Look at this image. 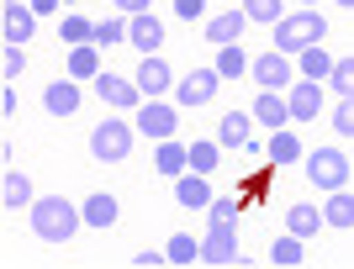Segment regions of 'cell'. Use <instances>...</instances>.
<instances>
[{"instance_id": "cell-20", "label": "cell", "mask_w": 354, "mask_h": 269, "mask_svg": "<svg viewBox=\"0 0 354 269\" xmlns=\"http://www.w3.org/2000/svg\"><path fill=\"white\" fill-rule=\"evenodd\" d=\"M43 106L53 117H74V111H80V85H74V79H53V85L43 90Z\"/></svg>"}, {"instance_id": "cell-28", "label": "cell", "mask_w": 354, "mask_h": 269, "mask_svg": "<svg viewBox=\"0 0 354 269\" xmlns=\"http://www.w3.org/2000/svg\"><path fill=\"white\" fill-rule=\"evenodd\" d=\"M217 159H222V143H217V137L191 143V169H196V175H212V169H217Z\"/></svg>"}, {"instance_id": "cell-14", "label": "cell", "mask_w": 354, "mask_h": 269, "mask_svg": "<svg viewBox=\"0 0 354 269\" xmlns=\"http://www.w3.org/2000/svg\"><path fill=\"white\" fill-rule=\"evenodd\" d=\"M291 121H317V111H323V85L317 79H301V85H291Z\"/></svg>"}, {"instance_id": "cell-6", "label": "cell", "mask_w": 354, "mask_h": 269, "mask_svg": "<svg viewBox=\"0 0 354 269\" xmlns=\"http://www.w3.org/2000/svg\"><path fill=\"white\" fill-rule=\"evenodd\" d=\"M143 137H153V143H169L180 127V106H164V101H143L138 106V121H133Z\"/></svg>"}, {"instance_id": "cell-5", "label": "cell", "mask_w": 354, "mask_h": 269, "mask_svg": "<svg viewBox=\"0 0 354 269\" xmlns=\"http://www.w3.org/2000/svg\"><path fill=\"white\" fill-rule=\"evenodd\" d=\"M222 74H217V63L212 69H191V74L175 85V106H185V111H201V106H212V95H217Z\"/></svg>"}, {"instance_id": "cell-26", "label": "cell", "mask_w": 354, "mask_h": 269, "mask_svg": "<svg viewBox=\"0 0 354 269\" xmlns=\"http://www.w3.org/2000/svg\"><path fill=\"white\" fill-rule=\"evenodd\" d=\"M301 259H307V254H301V238H296V232H286V238H275V243H270V264L296 269Z\"/></svg>"}, {"instance_id": "cell-43", "label": "cell", "mask_w": 354, "mask_h": 269, "mask_svg": "<svg viewBox=\"0 0 354 269\" xmlns=\"http://www.w3.org/2000/svg\"><path fill=\"white\" fill-rule=\"evenodd\" d=\"M339 6H354V0H339Z\"/></svg>"}, {"instance_id": "cell-30", "label": "cell", "mask_w": 354, "mask_h": 269, "mask_svg": "<svg viewBox=\"0 0 354 269\" xmlns=\"http://www.w3.org/2000/svg\"><path fill=\"white\" fill-rule=\"evenodd\" d=\"M217 74H222V79H238V74H249V59H243V48H238V43L217 48Z\"/></svg>"}, {"instance_id": "cell-27", "label": "cell", "mask_w": 354, "mask_h": 269, "mask_svg": "<svg viewBox=\"0 0 354 269\" xmlns=\"http://www.w3.org/2000/svg\"><path fill=\"white\" fill-rule=\"evenodd\" d=\"M328 74H333L328 48H307V53H301V79H317V85H328Z\"/></svg>"}, {"instance_id": "cell-15", "label": "cell", "mask_w": 354, "mask_h": 269, "mask_svg": "<svg viewBox=\"0 0 354 269\" xmlns=\"http://www.w3.org/2000/svg\"><path fill=\"white\" fill-rule=\"evenodd\" d=\"M254 121L259 127H286L291 121V101H286L281 90H259L254 95Z\"/></svg>"}, {"instance_id": "cell-29", "label": "cell", "mask_w": 354, "mask_h": 269, "mask_svg": "<svg viewBox=\"0 0 354 269\" xmlns=\"http://www.w3.org/2000/svg\"><path fill=\"white\" fill-rule=\"evenodd\" d=\"M164 254H169V264H196V259H201V243H196L191 232H175V238L164 243Z\"/></svg>"}, {"instance_id": "cell-1", "label": "cell", "mask_w": 354, "mask_h": 269, "mask_svg": "<svg viewBox=\"0 0 354 269\" xmlns=\"http://www.w3.org/2000/svg\"><path fill=\"white\" fill-rule=\"evenodd\" d=\"M27 217H32V232L43 243H69L80 232V222H85V206H74L64 195H37Z\"/></svg>"}, {"instance_id": "cell-25", "label": "cell", "mask_w": 354, "mask_h": 269, "mask_svg": "<svg viewBox=\"0 0 354 269\" xmlns=\"http://www.w3.org/2000/svg\"><path fill=\"white\" fill-rule=\"evenodd\" d=\"M85 222H90V227H111V222H117V195L95 190V195L85 201Z\"/></svg>"}, {"instance_id": "cell-38", "label": "cell", "mask_w": 354, "mask_h": 269, "mask_svg": "<svg viewBox=\"0 0 354 269\" xmlns=\"http://www.w3.org/2000/svg\"><path fill=\"white\" fill-rule=\"evenodd\" d=\"M175 11H180V16H185V21H196V16L207 11V0H175Z\"/></svg>"}, {"instance_id": "cell-8", "label": "cell", "mask_w": 354, "mask_h": 269, "mask_svg": "<svg viewBox=\"0 0 354 269\" xmlns=\"http://www.w3.org/2000/svg\"><path fill=\"white\" fill-rule=\"evenodd\" d=\"M95 95L106 106H117V111H138L148 101L143 90H138V79H122V74H95Z\"/></svg>"}, {"instance_id": "cell-23", "label": "cell", "mask_w": 354, "mask_h": 269, "mask_svg": "<svg viewBox=\"0 0 354 269\" xmlns=\"http://www.w3.org/2000/svg\"><path fill=\"white\" fill-rule=\"evenodd\" d=\"M101 74V53H95V43H80L69 53V79H95Z\"/></svg>"}, {"instance_id": "cell-44", "label": "cell", "mask_w": 354, "mask_h": 269, "mask_svg": "<svg viewBox=\"0 0 354 269\" xmlns=\"http://www.w3.org/2000/svg\"><path fill=\"white\" fill-rule=\"evenodd\" d=\"M69 6H74V0H69Z\"/></svg>"}, {"instance_id": "cell-4", "label": "cell", "mask_w": 354, "mask_h": 269, "mask_svg": "<svg viewBox=\"0 0 354 269\" xmlns=\"http://www.w3.org/2000/svg\"><path fill=\"white\" fill-rule=\"evenodd\" d=\"M301 164H307V179L317 190H344V185H349V159H344V148H312Z\"/></svg>"}, {"instance_id": "cell-24", "label": "cell", "mask_w": 354, "mask_h": 269, "mask_svg": "<svg viewBox=\"0 0 354 269\" xmlns=\"http://www.w3.org/2000/svg\"><path fill=\"white\" fill-rule=\"evenodd\" d=\"M323 217H328V227H354V195L349 190H328Z\"/></svg>"}, {"instance_id": "cell-21", "label": "cell", "mask_w": 354, "mask_h": 269, "mask_svg": "<svg viewBox=\"0 0 354 269\" xmlns=\"http://www.w3.org/2000/svg\"><path fill=\"white\" fill-rule=\"evenodd\" d=\"M153 169H159V175H169V179H180L185 169H191V148H185V143H175V137H169V143H159Z\"/></svg>"}, {"instance_id": "cell-22", "label": "cell", "mask_w": 354, "mask_h": 269, "mask_svg": "<svg viewBox=\"0 0 354 269\" xmlns=\"http://www.w3.org/2000/svg\"><path fill=\"white\" fill-rule=\"evenodd\" d=\"M323 222H328V217L317 206H291V211H286V232H296V238H312Z\"/></svg>"}, {"instance_id": "cell-16", "label": "cell", "mask_w": 354, "mask_h": 269, "mask_svg": "<svg viewBox=\"0 0 354 269\" xmlns=\"http://www.w3.org/2000/svg\"><path fill=\"white\" fill-rule=\"evenodd\" d=\"M243 27H249V11H243V6H238V11H222V16H212V21H207V43L227 48V43L243 37Z\"/></svg>"}, {"instance_id": "cell-42", "label": "cell", "mask_w": 354, "mask_h": 269, "mask_svg": "<svg viewBox=\"0 0 354 269\" xmlns=\"http://www.w3.org/2000/svg\"><path fill=\"white\" fill-rule=\"evenodd\" d=\"M27 6H32V11H37V16H43V11H53L59 0H27Z\"/></svg>"}, {"instance_id": "cell-12", "label": "cell", "mask_w": 354, "mask_h": 269, "mask_svg": "<svg viewBox=\"0 0 354 269\" xmlns=\"http://www.w3.org/2000/svg\"><path fill=\"white\" fill-rule=\"evenodd\" d=\"M133 79H138V90H143L148 101H159L164 90H175V74H169V63H164L159 53H148V59H143V69H138Z\"/></svg>"}, {"instance_id": "cell-13", "label": "cell", "mask_w": 354, "mask_h": 269, "mask_svg": "<svg viewBox=\"0 0 354 269\" xmlns=\"http://www.w3.org/2000/svg\"><path fill=\"white\" fill-rule=\"evenodd\" d=\"M32 201H37V195H32V179L21 175V169H6V175H0V206L6 211H32Z\"/></svg>"}, {"instance_id": "cell-17", "label": "cell", "mask_w": 354, "mask_h": 269, "mask_svg": "<svg viewBox=\"0 0 354 269\" xmlns=\"http://www.w3.org/2000/svg\"><path fill=\"white\" fill-rule=\"evenodd\" d=\"M249 127H254V111H249V117H243V111H227V117L217 121V143H222V148H254Z\"/></svg>"}, {"instance_id": "cell-31", "label": "cell", "mask_w": 354, "mask_h": 269, "mask_svg": "<svg viewBox=\"0 0 354 269\" xmlns=\"http://www.w3.org/2000/svg\"><path fill=\"white\" fill-rule=\"evenodd\" d=\"M59 43H95V21H85V16H64V27H59Z\"/></svg>"}, {"instance_id": "cell-3", "label": "cell", "mask_w": 354, "mask_h": 269, "mask_svg": "<svg viewBox=\"0 0 354 269\" xmlns=\"http://www.w3.org/2000/svg\"><path fill=\"white\" fill-rule=\"evenodd\" d=\"M133 137H138V127H133V121L111 117V121H101V127L90 132V153H95L101 164H122V159L133 153Z\"/></svg>"}, {"instance_id": "cell-36", "label": "cell", "mask_w": 354, "mask_h": 269, "mask_svg": "<svg viewBox=\"0 0 354 269\" xmlns=\"http://www.w3.org/2000/svg\"><path fill=\"white\" fill-rule=\"evenodd\" d=\"M122 37H127V21H117V16L95 21V43H122Z\"/></svg>"}, {"instance_id": "cell-41", "label": "cell", "mask_w": 354, "mask_h": 269, "mask_svg": "<svg viewBox=\"0 0 354 269\" xmlns=\"http://www.w3.org/2000/svg\"><path fill=\"white\" fill-rule=\"evenodd\" d=\"M111 6H117V11H127V16H143V11H148V0H111Z\"/></svg>"}, {"instance_id": "cell-32", "label": "cell", "mask_w": 354, "mask_h": 269, "mask_svg": "<svg viewBox=\"0 0 354 269\" xmlns=\"http://www.w3.org/2000/svg\"><path fill=\"white\" fill-rule=\"evenodd\" d=\"M243 11H249V21H265V27H275V21H286V6L281 0H243Z\"/></svg>"}, {"instance_id": "cell-18", "label": "cell", "mask_w": 354, "mask_h": 269, "mask_svg": "<svg viewBox=\"0 0 354 269\" xmlns=\"http://www.w3.org/2000/svg\"><path fill=\"white\" fill-rule=\"evenodd\" d=\"M175 201H180L185 211H207L217 195H212L207 175H180V179H175Z\"/></svg>"}, {"instance_id": "cell-37", "label": "cell", "mask_w": 354, "mask_h": 269, "mask_svg": "<svg viewBox=\"0 0 354 269\" xmlns=\"http://www.w3.org/2000/svg\"><path fill=\"white\" fill-rule=\"evenodd\" d=\"M207 211H212V222H233V217H238V201H233V195H217Z\"/></svg>"}, {"instance_id": "cell-40", "label": "cell", "mask_w": 354, "mask_h": 269, "mask_svg": "<svg viewBox=\"0 0 354 269\" xmlns=\"http://www.w3.org/2000/svg\"><path fill=\"white\" fill-rule=\"evenodd\" d=\"M0 117H16V90L11 85L0 90Z\"/></svg>"}, {"instance_id": "cell-39", "label": "cell", "mask_w": 354, "mask_h": 269, "mask_svg": "<svg viewBox=\"0 0 354 269\" xmlns=\"http://www.w3.org/2000/svg\"><path fill=\"white\" fill-rule=\"evenodd\" d=\"M133 264L138 269H159V264H169V254H133Z\"/></svg>"}, {"instance_id": "cell-35", "label": "cell", "mask_w": 354, "mask_h": 269, "mask_svg": "<svg viewBox=\"0 0 354 269\" xmlns=\"http://www.w3.org/2000/svg\"><path fill=\"white\" fill-rule=\"evenodd\" d=\"M21 69H27V53H21L16 43H6V53H0V74H6V79H16Z\"/></svg>"}, {"instance_id": "cell-2", "label": "cell", "mask_w": 354, "mask_h": 269, "mask_svg": "<svg viewBox=\"0 0 354 269\" xmlns=\"http://www.w3.org/2000/svg\"><path fill=\"white\" fill-rule=\"evenodd\" d=\"M323 37H328V21L317 11H291L286 21H275V48L281 53H307V48H323Z\"/></svg>"}, {"instance_id": "cell-19", "label": "cell", "mask_w": 354, "mask_h": 269, "mask_svg": "<svg viewBox=\"0 0 354 269\" xmlns=\"http://www.w3.org/2000/svg\"><path fill=\"white\" fill-rule=\"evenodd\" d=\"M265 153H270V164H301V159H307V148H301V137H296L291 127H275Z\"/></svg>"}, {"instance_id": "cell-33", "label": "cell", "mask_w": 354, "mask_h": 269, "mask_svg": "<svg viewBox=\"0 0 354 269\" xmlns=\"http://www.w3.org/2000/svg\"><path fill=\"white\" fill-rule=\"evenodd\" d=\"M333 132L354 137V95H339V106H333Z\"/></svg>"}, {"instance_id": "cell-7", "label": "cell", "mask_w": 354, "mask_h": 269, "mask_svg": "<svg viewBox=\"0 0 354 269\" xmlns=\"http://www.w3.org/2000/svg\"><path fill=\"white\" fill-rule=\"evenodd\" d=\"M249 74H254L259 90H281V85H296V63H291V53L270 48V53H259V59L249 63Z\"/></svg>"}, {"instance_id": "cell-10", "label": "cell", "mask_w": 354, "mask_h": 269, "mask_svg": "<svg viewBox=\"0 0 354 269\" xmlns=\"http://www.w3.org/2000/svg\"><path fill=\"white\" fill-rule=\"evenodd\" d=\"M32 6H21V0H6V6H0V32H6V43H32Z\"/></svg>"}, {"instance_id": "cell-34", "label": "cell", "mask_w": 354, "mask_h": 269, "mask_svg": "<svg viewBox=\"0 0 354 269\" xmlns=\"http://www.w3.org/2000/svg\"><path fill=\"white\" fill-rule=\"evenodd\" d=\"M328 85L339 90V95H354V59H333V74H328Z\"/></svg>"}, {"instance_id": "cell-9", "label": "cell", "mask_w": 354, "mask_h": 269, "mask_svg": "<svg viewBox=\"0 0 354 269\" xmlns=\"http://www.w3.org/2000/svg\"><path fill=\"white\" fill-rule=\"evenodd\" d=\"M201 259H207V264H238V227L212 222V232L201 238Z\"/></svg>"}, {"instance_id": "cell-11", "label": "cell", "mask_w": 354, "mask_h": 269, "mask_svg": "<svg viewBox=\"0 0 354 269\" xmlns=\"http://www.w3.org/2000/svg\"><path fill=\"white\" fill-rule=\"evenodd\" d=\"M127 43L138 48V53H159V43H164V21L153 11H143V16H133V21H127Z\"/></svg>"}]
</instances>
